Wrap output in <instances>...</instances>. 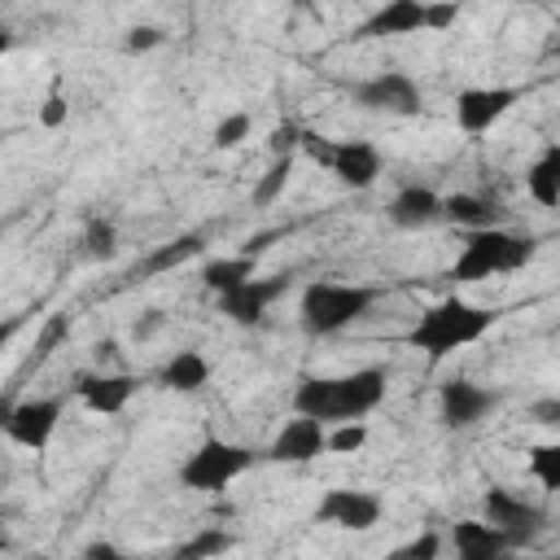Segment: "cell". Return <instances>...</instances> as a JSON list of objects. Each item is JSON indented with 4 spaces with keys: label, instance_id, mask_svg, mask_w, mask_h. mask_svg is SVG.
I'll return each instance as SVG.
<instances>
[{
    "label": "cell",
    "instance_id": "cell-1",
    "mask_svg": "<svg viewBox=\"0 0 560 560\" xmlns=\"http://www.w3.org/2000/svg\"><path fill=\"white\" fill-rule=\"evenodd\" d=\"M385 398V368H354L346 376H302L293 389V411L324 424L363 420Z\"/></svg>",
    "mask_w": 560,
    "mask_h": 560
},
{
    "label": "cell",
    "instance_id": "cell-2",
    "mask_svg": "<svg viewBox=\"0 0 560 560\" xmlns=\"http://www.w3.org/2000/svg\"><path fill=\"white\" fill-rule=\"evenodd\" d=\"M494 319H499V311L477 306V302H464V298L451 293V298L433 302L429 311H420V319H416L411 332H407V346L424 350V354L438 363V359H446V354H455V350L481 341V337L494 328Z\"/></svg>",
    "mask_w": 560,
    "mask_h": 560
},
{
    "label": "cell",
    "instance_id": "cell-3",
    "mask_svg": "<svg viewBox=\"0 0 560 560\" xmlns=\"http://www.w3.org/2000/svg\"><path fill=\"white\" fill-rule=\"evenodd\" d=\"M538 254V241L534 236H521V232H508V228H472L451 262V280L455 284H477V280H490V276H508V271H521L525 262H534Z\"/></svg>",
    "mask_w": 560,
    "mask_h": 560
},
{
    "label": "cell",
    "instance_id": "cell-4",
    "mask_svg": "<svg viewBox=\"0 0 560 560\" xmlns=\"http://www.w3.org/2000/svg\"><path fill=\"white\" fill-rule=\"evenodd\" d=\"M376 284H337V280H306L298 298V324L306 337H337L341 328L359 324L376 306Z\"/></svg>",
    "mask_w": 560,
    "mask_h": 560
},
{
    "label": "cell",
    "instance_id": "cell-5",
    "mask_svg": "<svg viewBox=\"0 0 560 560\" xmlns=\"http://www.w3.org/2000/svg\"><path fill=\"white\" fill-rule=\"evenodd\" d=\"M459 18V0H385L372 18H363L350 39H394L416 31H446Z\"/></svg>",
    "mask_w": 560,
    "mask_h": 560
},
{
    "label": "cell",
    "instance_id": "cell-6",
    "mask_svg": "<svg viewBox=\"0 0 560 560\" xmlns=\"http://www.w3.org/2000/svg\"><path fill=\"white\" fill-rule=\"evenodd\" d=\"M254 451L241 442H223V438H206L184 464H179V486L197 490V494H219L228 490L241 472L254 468Z\"/></svg>",
    "mask_w": 560,
    "mask_h": 560
},
{
    "label": "cell",
    "instance_id": "cell-7",
    "mask_svg": "<svg viewBox=\"0 0 560 560\" xmlns=\"http://www.w3.org/2000/svg\"><path fill=\"white\" fill-rule=\"evenodd\" d=\"M289 289H293V271H276V276H249V280H241V284H232L214 298H219V315H228L232 324L254 328V324H262L271 302L284 298Z\"/></svg>",
    "mask_w": 560,
    "mask_h": 560
},
{
    "label": "cell",
    "instance_id": "cell-8",
    "mask_svg": "<svg viewBox=\"0 0 560 560\" xmlns=\"http://www.w3.org/2000/svg\"><path fill=\"white\" fill-rule=\"evenodd\" d=\"M350 101L368 114H394V118H416L420 114V88L407 70H381V74L354 83Z\"/></svg>",
    "mask_w": 560,
    "mask_h": 560
},
{
    "label": "cell",
    "instance_id": "cell-9",
    "mask_svg": "<svg viewBox=\"0 0 560 560\" xmlns=\"http://www.w3.org/2000/svg\"><path fill=\"white\" fill-rule=\"evenodd\" d=\"M61 407H66V398H61V394L26 398V402L9 407V411H4V420H0V424H4V438H9L13 446H22V451H44V446L52 442V433H57Z\"/></svg>",
    "mask_w": 560,
    "mask_h": 560
},
{
    "label": "cell",
    "instance_id": "cell-10",
    "mask_svg": "<svg viewBox=\"0 0 560 560\" xmlns=\"http://www.w3.org/2000/svg\"><path fill=\"white\" fill-rule=\"evenodd\" d=\"M385 503L381 494L372 490H350V486H337V490H324V499L315 503V521L319 525H332V529H350V534H363L381 521Z\"/></svg>",
    "mask_w": 560,
    "mask_h": 560
},
{
    "label": "cell",
    "instance_id": "cell-11",
    "mask_svg": "<svg viewBox=\"0 0 560 560\" xmlns=\"http://www.w3.org/2000/svg\"><path fill=\"white\" fill-rule=\"evenodd\" d=\"M503 398L477 381H464V376H451L442 389H438V416L446 429H472L481 424Z\"/></svg>",
    "mask_w": 560,
    "mask_h": 560
},
{
    "label": "cell",
    "instance_id": "cell-12",
    "mask_svg": "<svg viewBox=\"0 0 560 560\" xmlns=\"http://www.w3.org/2000/svg\"><path fill=\"white\" fill-rule=\"evenodd\" d=\"M481 521L521 534L525 547H529L534 534H542L551 516H547V508H538V503H529V499H521V494H512V490H503V486H490V490L481 494Z\"/></svg>",
    "mask_w": 560,
    "mask_h": 560
},
{
    "label": "cell",
    "instance_id": "cell-13",
    "mask_svg": "<svg viewBox=\"0 0 560 560\" xmlns=\"http://www.w3.org/2000/svg\"><path fill=\"white\" fill-rule=\"evenodd\" d=\"M521 101V88H464L455 96V127L464 136H481L490 131L512 105Z\"/></svg>",
    "mask_w": 560,
    "mask_h": 560
},
{
    "label": "cell",
    "instance_id": "cell-14",
    "mask_svg": "<svg viewBox=\"0 0 560 560\" xmlns=\"http://www.w3.org/2000/svg\"><path fill=\"white\" fill-rule=\"evenodd\" d=\"M451 547H455V556H464V560H499V556L525 551V538L512 534V529H499V525H490V521H455Z\"/></svg>",
    "mask_w": 560,
    "mask_h": 560
},
{
    "label": "cell",
    "instance_id": "cell-15",
    "mask_svg": "<svg viewBox=\"0 0 560 560\" xmlns=\"http://www.w3.org/2000/svg\"><path fill=\"white\" fill-rule=\"evenodd\" d=\"M381 166H385V158H381V149L372 140H332L324 171H332L346 188L363 192V188H372L381 179Z\"/></svg>",
    "mask_w": 560,
    "mask_h": 560
},
{
    "label": "cell",
    "instance_id": "cell-16",
    "mask_svg": "<svg viewBox=\"0 0 560 560\" xmlns=\"http://www.w3.org/2000/svg\"><path fill=\"white\" fill-rule=\"evenodd\" d=\"M324 433H328L324 420L298 416V420H289V424L276 433V442L267 446V455H271L276 464H311V459L324 455Z\"/></svg>",
    "mask_w": 560,
    "mask_h": 560
},
{
    "label": "cell",
    "instance_id": "cell-17",
    "mask_svg": "<svg viewBox=\"0 0 560 560\" xmlns=\"http://www.w3.org/2000/svg\"><path fill=\"white\" fill-rule=\"evenodd\" d=\"M136 385H140V381H136L131 372H105V376H79L74 394L83 398L88 411H96V416H118V411L131 402Z\"/></svg>",
    "mask_w": 560,
    "mask_h": 560
},
{
    "label": "cell",
    "instance_id": "cell-18",
    "mask_svg": "<svg viewBox=\"0 0 560 560\" xmlns=\"http://www.w3.org/2000/svg\"><path fill=\"white\" fill-rule=\"evenodd\" d=\"M385 214H389L394 228L416 232V228H429V223L442 219V197H438L433 188H424V184H402V188L394 192V201H389Z\"/></svg>",
    "mask_w": 560,
    "mask_h": 560
},
{
    "label": "cell",
    "instance_id": "cell-19",
    "mask_svg": "<svg viewBox=\"0 0 560 560\" xmlns=\"http://www.w3.org/2000/svg\"><path fill=\"white\" fill-rule=\"evenodd\" d=\"M206 381H210V359L201 350H175L158 372V385L175 394H197Z\"/></svg>",
    "mask_w": 560,
    "mask_h": 560
},
{
    "label": "cell",
    "instance_id": "cell-20",
    "mask_svg": "<svg viewBox=\"0 0 560 560\" xmlns=\"http://www.w3.org/2000/svg\"><path fill=\"white\" fill-rule=\"evenodd\" d=\"M201 249H206V236H201V232H179L175 241L149 249V254L136 262V276H162V271H175V267H184L188 258H197Z\"/></svg>",
    "mask_w": 560,
    "mask_h": 560
},
{
    "label": "cell",
    "instance_id": "cell-21",
    "mask_svg": "<svg viewBox=\"0 0 560 560\" xmlns=\"http://www.w3.org/2000/svg\"><path fill=\"white\" fill-rule=\"evenodd\" d=\"M525 192L542 206V210H556L560 206V144H547L538 153V162L525 171Z\"/></svg>",
    "mask_w": 560,
    "mask_h": 560
},
{
    "label": "cell",
    "instance_id": "cell-22",
    "mask_svg": "<svg viewBox=\"0 0 560 560\" xmlns=\"http://www.w3.org/2000/svg\"><path fill=\"white\" fill-rule=\"evenodd\" d=\"M499 206L490 201V197H481V192H451V197H442V219H451L455 228H494L499 223Z\"/></svg>",
    "mask_w": 560,
    "mask_h": 560
},
{
    "label": "cell",
    "instance_id": "cell-23",
    "mask_svg": "<svg viewBox=\"0 0 560 560\" xmlns=\"http://www.w3.org/2000/svg\"><path fill=\"white\" fill-rule=\"evenodd\" d=\"M258 271V258L254 254H232V258H210L206 267H201V284L210 289V293H223V289H232V284H241V280H249Z\"/></svg>",
    "mask_w": 560,
    "mask_h": 560
},
{
    "label": "cell",
    "instance_id": "cell-24",
    "mask_svg": "<svg viewBox=\"0 0 560 560\" xmlns=\"http://www.w3.org/2000/svg\"><path fill=\"white\" fill-rule=\"evenodd\" d=\"M79 245H83V254H88L92 262H109V258L118 254V223L105 219V214H92V219L83 223Z\"/></svg>",
    "mask_w": 560,
    "mask_h": 560
},
{
    "label": "cell",
    "instance_id": "cell-25",
    "mask_svg": "<svg viewBox=\"0 0 560 560\" xmlns=\"http://www.w3.org/2000/svg\"><path fill=\"white\" fill-rule=\"evenodd\" d=\"M289 175H293V153H280L262 175H258V184H254V192H249V201L258 206V210H267V206H276L280 201V192L289 188Z\"/></svg>",
    "mask_w": 560,
    "mask_h": 560
},
{
    "label": "cell",
    "instance_id": "cell-26",
    "mask_svg": "<svg viewBox=\"0 0 560 560\" xmlns=\"http://www.w3.org/2000/svg\"><path fill=\"white\" fill-rule=\"evenodd\" d=\"M529 472L542 481V490H560V446L556 442L529 446Z\"/></svg>",
    "mask_w": 560,
    "mask_h": 560
},
{
    "label": "cell",
    "instance_id": "cell-27",
    "mask_svg": "<svg viewBox=\"0 0 560 560\" xmlns=\"http://www.w3.org/2000/svg\"><path fill=\"white\" fill-rule=\"evenodd\" d=\"M228 547H232V534H228V529H201V534H192L188 542H179L175 556H179V560H201V556H219V551H228Z\"/></svg>",
    "mask_w": 560,
    "mask_h": 560
},
{
    "label": "cell",
    "instance_id": "cell-28",
    "mask_svg": "<svg viewBox=\"0 0 560 560\" xmlns=\"http://www.w3.org/2000/svg\"><path fill=\"white\" fill-rule=\"evenodd\" d=\"M363 442H368V424L363 420H341L332 433H324V451H332V455H354Z\"/></svg>",
    "mask_w": 560,
    "mask_h": 560
},
{
    "label": "cell",
    "instance_id": "cell-29",
    "mask_svg": "<svg viewBox=\"0 0 560 560\" xmlns=\"http://www.w3.org/2000/svg\"><path fill=\"white\" fill-rule=\"evenodd\" d=\"M249 131H254V114H249V109H236V114L219 118V127H214V149H236Z\"/></svg>",
    "mask_w": 560,
    "mask_h": 560
},
{
    "label": "cell",
    "instance_id": "cell-30",
    "mask_svg": "<svg viewBox=\"0 0 560 560\" xmlns=\"http://www.w3.org/2000/svg\"><path fill=\"white\" fill-rule=\"evenodd\" d=\"M438 551H442V534H433V529H429V534H420V538H411V542L394 547L389 556H394V560H433Z\"/></svg>",
    "mask_w": 560,
    "mask_h": 560
},
{
    "label": "cell",
    "instance_id": "cell-31",
    "mask_svg": "<svg viewBox=\"0 0 560 560\" xmlns=\"http://www.w3.org/2000/svg\"><path fill=\"white\" fill-rule=\"evenodd\" d=\"M162 328H166V311H158V306H153V311H144V315L131 324V341H140V346H144V341H153Z\"/></svg>",
    "mask_w": 560,
    "mask_h": 560
},
{
    "label": "cell",
    "instance_id": "cell-32",
    "mask_svg": "<svg viewBox=\"0 0 560 560\" xmlns=\"http://www.w3.org/2000/svg\"><path fill=\"white\" fill-rule=\"evenodd\" d=\"M66 328H70V324H66V315H52V319L44 324V337H39V346H35V368H39V363L48 359V350L66 337Z\"/></svg>",
    "mask_w": 560,
    "mask_h": 560
},
{
    "label": "cell",
    "instance_id": "cell-33",
    "mask_svg": "<svg viewBox=\"0 0 560 560\" xmlns=\"http://www.w3.org/2000/svg\"><path fill=\"white\" fill-rule=\"evenodd\" d=\"M158 44H162V31H158V26H131L127 39H122L127 52H149V48H158Z\"/></svg>",
    "mask_w": 560,
    "mask_h": 560
},
{
    "label": "cell",
    "instance_id": "cell-34",
    "mask_svg": "<svg viewBox=\"0 0 560 560\" xmlns=\"http://www.w3.org/2000/svg\"><path fill=\"white\" fill-rule=\"evenodd\" d=\"M298 136H302V127H293V122H284V127H276L271 136H267V149L280 158V153H293V144H298Z\"/></svg>",
    "mask_w": 560,
    "mask_h": 560
},
{
    "label": "cell",
    "instance_id": "cell-35",
    "mask_svg": "<svg viewBox=\"0 0 560 560\" xmlns=\"http://www.w3.org/2000/svg\"><path fill=\"white\" fill-rule=\"evenodd\" d=\"M529 420H534V424H547V429L560 424V398H538V402L529 407Z\"/></svg>",
    "mask_w": 560,
    "mask_h": 560
},
{
    "label": "cell",
    "instance_id": "cell-36",
    "mask_svg": "<svg viewBox=\"0 0 560 560\" xmlns=\"http://www.w3.org/2000/svg\"><path fill=\"white\" fill-rule=\"evenodd\" d=\"M66 114H70V105L52 92V96L44 101V109H39V122H44V127H61V122H66Z\"/></svg>",
    "mask_w": 560,
    "mask_h": 560
},
{
    "label": "cell",
    "instance_id": "cell-37",
    "mask_svg": "<svg viewBox=\"0 0 560 560\" xmlns=\"http://www.w3.org/2000/svg\"><path fill=\"white\" fill-rule=\"evenodd\" d=\"M22 324H26V315H9V319H0V354H4V346L18 337Z\"/></svg>",
    "mask_w": 560,
    "mask_h": 560
},
{
    "label": "cell",
    "instance_id": "cell-38",
    "mask_svg": "<svg viewBox=\"0 0 560 560\" xmlns=\"http://www.w3.org/2000/svg\"><path fill=\"white\" fill-rule=\"evenodd\" d=\"M83 556H92V560H114V556H118V547H114V542H88V547H83Z\"/></svg>",
    "mask_w": 560,
    "mask_h": 560
},
{
    "label": "cell",
    "instance_id": "cell-39",
    "mask_svg": "<svg viewBox=\"0 0 560 560\" xmlns=\"http://www.w3.org/2000/svg\"><path fill=\"white\" fill-rule=\"evenodd\" d=\"M114 350H118V341H109V337H105V341H96V359H109Z\"/></svg>",
    "mask_w": 560,
    "mask_h": 560
},
{
    "label": "cell",
    "instance_id": "cell-40",
    "mask_svg": "<svg viewBox=\"0 0 560 560\" xmlns=\"http://www.w3.org/2000/svg\"><path fill=\"white\" fill-rule=\"evenodd\" d=\"M9 48H13V35H9V31H0V52H9Z\"/></svg>",
    "mask_w": 560,
    "mask_h": 560
},
{
    "label": "cell",
    "instance_id": "cell-41",
    "mask_svg": "<svg viewBox=\"0 0 560 560\" xmlns=\"http://www.w3.org/2000/svg\"><path fill=\"white\" fill-rule=\"evenodd\" d=\"M521 4H538V0H521Z\"/></svg>",
    "mask_w": 560,
    "mask_h": 560
},
{
    "label": "cell",
    "instance_id": "cell-42",
    "mask_svg": "<svg viewBox=\"0 0 560 560\" xmlns=\"http://www.w3.org/2000/svg\"><path fill=\"white\" fill-rule=\"evenodd\" d=\"M293 4H311V0H293Z\"/></svg>",
    "mask_w": 560,
    "mask_h": 560
}]
</instances>
